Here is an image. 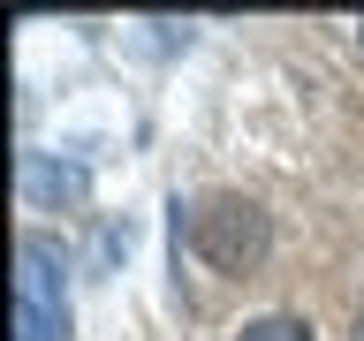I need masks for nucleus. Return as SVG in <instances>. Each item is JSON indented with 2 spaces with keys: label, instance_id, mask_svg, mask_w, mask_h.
<instances>
[{
  "label": "nucleus",
  "instance_id": "f257e3e1",
  "mask_svg": "<svg viewBox=\"0 0 364 341\" xmlns=\"http://www.w3.org/2000/svg\"><path fill=\"white\" fill-rule=\"evenodd\" d=\"M190 250H198L213 273H250V266L273 250V220H266L250 197L220 190V197H205L198 212H190Z\"/></svg>",
  "mask_w": 364,
  "mask_h": 341
},
{
  "label": "nucleus",
  "instance_id": "f03ea898",
  "mask_svg": "<svg viewBox=\"0 0 364 341\" xmlns=\"http://www.w3.org/2000/svg\"><path fill=\"white\" fill-rule=\"evenodd\" d=\"M68 296H61V250L46 235H23L16 250V341H61Z\"/></svg>",
  "mask_w": 364,
  "mask_h": 341
},
{
  "label": "nucleus",
  "instance_id": "7ed1b4c3",
  "mask_svg": "<svg viewBox=\"0 0 364 341\" xmlns=\"http://www.w3.org/2000/svg\"><path fill=\"white\" fill-rule=\"evenodd\" d=\"M23 197H31V205L84 197V175H76V167H53V159H38V152H23Z\"/></svg>",
  "mask_w": 364,
  "mask_h": 341
},
{
  "label": "nucleus",
  "instance_id": "20e7f679",
  "mask_svg": "<svg viewBox=\"0 0 364 341\" xmlns=\"http://www.w3.org/2000/svg\"><path fill=\"white\" fill-rule=\"evenodd\" d=\"M235 341H311V326H304V318H281V311H273V318H250Z\"/></svg>",
  "mask_w": 364,
  "mask_h": 341
},
{
  "label": "nucleus",
  "instance_id": "39448f33",
  "mask_svg": "<svg viewBox=\"0 0 364 341\" xmlns=\"http://www.w3.org/2000/svg\"><path fill=\"white\" fill-rule=\"evenodd\" d=\"M349 341H364V318H357V334H349Z\"/></svg>",
  "mask_w": 364,
  "mask_h": 341
}]
</instances>
